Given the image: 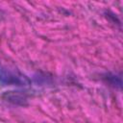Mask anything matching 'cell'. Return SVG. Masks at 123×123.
Listing matches in <instances>:
<instances>
[{
  "label": "cell",
  "mask_w": 123,
  "mask_h": 123,
  "mask_svg": "<svg viewBox=\"0 0 123 123\" xmlns=\"http://www.w3.org/2000/svg\"><path fill=\"white\" fill-rule=\"evenodd\" d=\"M0 82L6 86H27L29 84V80L26 76L6 69L0 70Z\"/></svg>",
  "instance_id": "1"
},
{
  "label": "cell",
  "mask_w": 123,
  "mask_h": 123,
  "mask_svg": "<svg viewBox=\"0 0 123 123\" xmlns=\"http://www.w3.org/2000/svg\"><path fill=\"white\" fill-rule=\"evenodd\" d=\"M103 79L110 86H111L115 88H121L122 82H121L120 75H117V74H114V73H107L103 77Z\"/></svg>",
  "instance_id": "2"
}]
</instances>
